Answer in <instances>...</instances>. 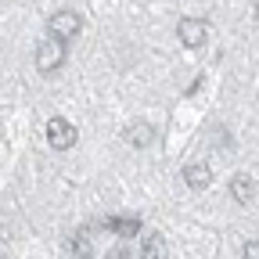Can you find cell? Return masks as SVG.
Wrapping results in <instances>:
<instances>
[{
  "instance_id": "1",
  "label": "cell",
  "mask_w": 259,
  "mask_h": 259,
  "mask_svg": "<svg viewBox=\"0 0 259 259\" xmlns=\"http://www.w3.org/2000/svg\"><path fill=\"white\" fill-rule=\"evenodd\" d=\"M47 29H51V40H61V44H65V40H76V36H79L83 22H79L76 11H58V15H51Z\"/></svg>"
},
{
  "instance_id": "2",
  "label": "cell",
  "mask_w": 259,
  "mask_h": 259,
  "mask_svg": "<svg viewBox=\"0 0 259 259\" xmlns=\"http://www.w3.org/2000/svg\"><path fill=\"white\" fill-rule=\"evenodd\" d=\"M47 141H51V148H54V151L72 148V144H76V126H72L69 119H61V115L47 119Z\"/></svg>"
},
{
  "instance_id": "3",
  "label": "cell",
  "mask_w": 259,
  "mask_h": 259,
  "mask_svg": "<svg viewBox=\"0 0 259 259\" xmlns=\"http://www.w3.org/2000/svg\"><path fill=\"white\" fill-rule=\"evenodd\" d=\"M61 61H65V44H61V40H44V44L36 47V69H40V72L61 69Z\"/></svg>"
},
{
  "instance_id": "4",
  "label": "cell",
  "mask_w": 259,
  "mask_h": 259,
  "mask_svg": "<svg viewBox=\"0 0 259 259\" xmlns=\"http://www.w3.org/2000/svg\"><path fill=\"white\" fill-rule=\"evenodd\" d=\"M205 36H209V29H205L202 18H180V25H177V40H180L184 47H202Z\"/></svg>"
},
{
  "instance_id": "5",
  "label": "cell",
  "mask_w": 259,
  "mask_h": 259,
  "mask_svg": "<svg viewBox=\"0 0 259 259\" xmlns=\"http://www.w3.org/2000/svg\"><path fill=\"white\" fill-rule=\"evenodd\" d=\"M105 231L119 234L122 241H134V238L141 234V220H137V216H108V220H105Z\"/></svg>"
},
{
  "instance_id": "6",
  "label": "cell",
  "mask_w": 259,
  "mask_h": 259,
  "mask_svg": "<svg viewBox=\"0 0 259 259\" xmlns=\"http://www.w3.org/2000/svg\"><path fill=\"white\" fill-rule=\"evenodd\" d=\"M184 180L194 187V191H205L212 184V169L205 166V162H187L184 166Z\"/></svg>"
},
{
  "instance_id": "7",
  "label": "cell",
  "mask_w": 259,
  "mask_h": 259,
  "mask_svg": "<svg viewBox=\"0 0 259 259\" xmlns=\"http://www.w3.org/2000/svg\"><path fill=\"white\" fill-rule=\"evenodd\" d=\"M122 137L134 144V148H148V144L155 141V126H148V122H134V126H126V130H122Z\"/></svg>"
},
{
  "instance_id": "8",
  "label": "cell",
  "mask_w": 259,
  "mask_h": 259,
  "mask_svg": "<svg viewBox=\"0 0 259 259\" xmlns=\"http://www.w3.org/2000/svg\"><path fill=\"white\" fill-rule=\"evenodd\" d=\"M231 191H234V198H238L241 205L255 198V184H252V177H245V173H238V177L231 180Z\"/></svg>"
},
{
  "instance_id": "9",
  "label": "cell",
  "mask_w": 259,
  "mask_h": 259,
  "mask_svg": "<svg viewBox=\"0 0 259 259\" xmlns=\"http://www.w3.org/2000/svg\"><path fill=\"white\" fill-rule=\"evenodd\" d=\"M69 252H72L76 259H90V255H94V245H90V234H87V231H79V234H76V238L69 241Z\"/></svg>"
},
{
  "instance_id": "10",
  "label": "cell",
  "mask_w": 259,
  "mask_h": 259,
  "mask_svg": "<svg viewBox=\"0 0 259 259\" xmlns=\"http://www.w3.org/2000/svg\"><path fill=\"white\" fill-rule=\"evenodd\" d=\"M144 259H166V241H162V234L144 238Z\"/></svg>"
},
{
  "instance_id": "11",
  "label": "cell",
  "mask_w": 259,
  "mask_h": 259,
  "mask_svg": "<svg viewBox=\"0 0 259 259\" xmlns=\"http://www.w3.org/2000/svg\"><path fill=\"white\" fill-rule=\"evenodd\" d=\"M241 259H259V241H248L245 252H241Z\"/></svg>"
},
{
  "instance_id": "12",
  "label": "cell",
  "mask_w": 259,
  "mask_h": 259,
  "mask_svg": "<svg viewBox=\"0 0 259 259\" xmlns=\"http://www.w3.org/2000/svg\"><path fill=\"white\" fill-rule=\"evenodd\" d=\"M255 15H259V4H255Z\"/></svg>"
}]
</instances>
